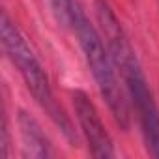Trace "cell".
Segmentation results:
<instances>
[{
    "instance_id": "1",
    "label": "cell",
    "mask_w": 159,
    "mask_h": 159,
    "mask_svg": "<svg viewBox=\"0 0 159 159\" xmlns=\"http://www.w3.org/2000/svg\"><path fill=\"white\" fill-rule=\"evenodd\" d=\"M94 10L112 62L124 79L125 96L139 120L146 148L153 157H159V107L148 86L142 66L133 51V45L129 43V38L122 28V23L118 21L107 0H96Z\"/></svg>"
},
{
    "instance_id": "2",
    "label": "cell",
    "mask_w": 159,
    "mask_h": 159,
    "mask_svg": "<svg viewBox=\"0 0 159 159\" xmlns=\"http://www.w3.org/2000/svg\"><path fill=\"white\" fill-rule=\"evenodd\" d=\"M69 25L79 39V45L83 49L88 69L99 88L101 98L109 105V111H111L114 122L122 129H127L129 120H131V114H129L131 111H129L127 96L124 94V90L120 88V83H118L116 66L107 49V43H103V36L90 23L83 6L77 0H71V6H69Z\"/></svg>"
},
{
    "instance_id": "3",
    "label": "cell",
    "mask_w": 159,
    "mask_h": 159,
    "mask_svg": "<svg viewBox=\"0 0 159 159\" xmlns=\"http://www.w3.org/2000/svg\"><path fill=\"white\" fill-rule=\"evenodd\" d=\"M0 38H2V47H4L8 58L17 67L19 75L23 77V81H25L26 88L30 90V94L34 96V99L47 112V116L56 124V127H60L64 137L67 140H75L73 124L67 118V114L64 112V109L58 105V101L54 99L51 81H49L41 62L34 54L32 47L28 45V41L23 36V32L19 30V26L10 19V15L6 11L2 13V19H0Z\"/></svg>"
},
{
    "instance_id": "4",
    "label": "cell",
    "mask_w": 159,
    "mask_h": 159,
    "mask_svg": "<svg viewBox=\"0 0 159 159\" xmlns=\"http://www.w3.org/2000/svg\"><path fill=\"white\" fill-rule=\"evenodd\" d=\"M71 103H73L77 122L81 125V131L88 142L90 153L94 157H99V159L114 157L116 152H114L112 139H111L109 131L105 129V124H103L96 105L90 101L88 94L83 90H73L71 92Z\"/></svg>"
},
{
    "instance_id": "5",
    "label": "cell",
    "mask_w": 159,
    "mask_h": 159,
    "mask_svg": "<svg viewBox=\"0 0 159 159\" xmlns=\"http://www.w3.org/2000/svg\"><path fill=\"white\" fill-rule=\"evenodd\" d=\"M17 125H19V133H21V140H23L21 146H23L25 157L45 159V157L52 155L51 142L34 116H30L26 111H19Z\"/></svg>"
},
{
    "instance_id": "6",
    "label": "cell",
    "mask_w": 159,
    "mask_h": 159,
    "mask_svg": "<svg viewBox=\"0 0 159 159\" xmlns=\"http://www.w3.org/2000/svg\"><path fill=\"white\" fill-rule=\"evenodd\" d=\"M49 4L52 8V13L56 17V21L62 26L69 25V6H71V0H49Z\"/></svg>"
}]
</instances>
